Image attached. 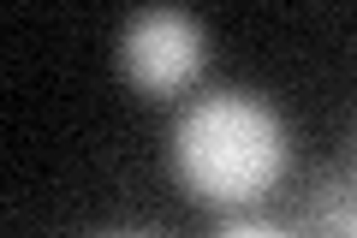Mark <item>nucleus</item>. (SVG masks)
Returning <instances> with one entry per match:
<instances>
[{"label":"nucleus","instance_id":"1","mask_svg":"<svg viewBox=\"0 0 357 238\" xmlns=\"http://www.w3.org/2000/svg\"><path fill=\"white\" fill-rule=\"evenodd\" d=\"M292 161V131L280 107L250 89H215L191 101L173 126V173L215 209H250L280 185Z\"/></svg>","mask_w":357,"mask_h":238},{"label":"nucleus","instance_id":"2","mask_svg":"<svg viewBox=\"0 0 357 238\" xmlns=\"http://www.w3.org/2000/svg\"><path fill=\"white\" fill-rule=\"evenodd\" d=\"M208 60V36L191 13H178V6H149L126 24L119 36V66L137 89L149 96H173L185 89Z\"/></svg>","mask_w":357,"mask_h":238}]
</instances>
